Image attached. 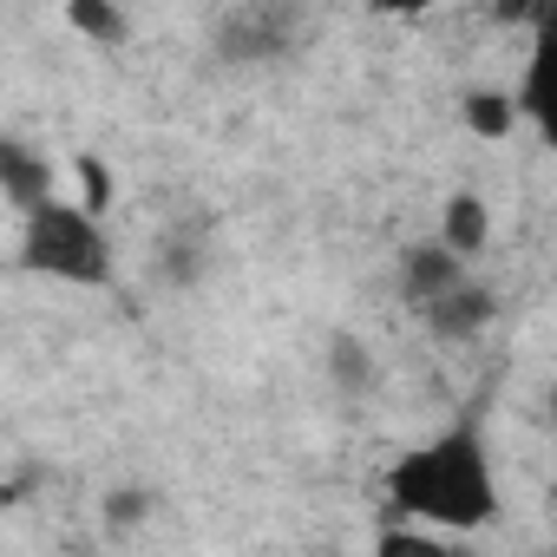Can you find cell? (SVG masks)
<instances>
[{"instance_id": "1", "label": "cell", "mask_w": 557, "mask_h": 557, "mask_svg": "<svg viewBox=\"0 0 557 557\" xmlns=\"http://www.w3.org/2000/svg\"><path fill=\"white\" fill-rule=\"evenodd\" d=\"M387 498L400 505V518H426V524H453V531L492 524L498 485H492V459H485L479 433L453 426V433L400 453L387 472Z\"/></svg>"}, {"instance_id": "2", "label": "cell", "mask_w": 557, "mask_h": 557, "mask_svg": "<svg viewBox=\"0 0 557 557\" xmlns=\"http://www.w3.org/2000/svg\"><path fill=\"white\" fill-rule=\"evenodd\" d=\"M21 262H27L34 275H53V283L99 289V283H112V236L99 230L92 210H73V203L47 197V203L27 210Z\"/></svg>"}, {"instance_id": "3", "label": "cell", "mask_w": 557, "mask_h": 557, "mask_svg": "<svg viewBox=\"0 0 557 557\" xmlns=\"http://www.w3.org/2000/svg\"><path fill=\"white\" fill-rule=\"evenodd\" d=\"M420 309H426V322H433L440 335H472V329H485L492 296L472 283V275H459V283H446V289H440V296H426Z\"/></svg>"}, {"instance_id": "4", "label": "cell", "mask_w": 557, "mask_h": 557, "mask_svg": "<svg viewBox=\"0 0 557 557\" xmlns=\"http://www.w3.org/2000/svg\"><path fill=\"white\" fill-rule=\"evenodd\" d=\"M47 184H53V171H47L34 151H21V145H0V190H8L21 210L47 203Z\"/></svg>"}, {"instance_id": "5", "label": "cell", "mask_w": 557, "mask_h": 557, "mask_svg": "<svg viewBox=\"0 0 557 557\" xmlns=\"http://www.w3.org/2000/svg\"><path fill=\"white\" fill-rule=\"evenodd\" d=\"M485 236H492L485 203H479V197H453V203H446V223H440V249H446V256H479Z\"/></svg>"}, {"instance_id": "6", "label": "cell", "mask_w": 557, "mask_h": 557, "mask_svg": "<svg viewBox=\"0 0 557 557\" xmlns=\"http://www.w3.org/2000/svg\"><path fill=\"white\" fill-rule=\"evenodd\" d=\"M466 125H472L479 138H505V132L518 125V106H511L505 92H472V99H466Z\"/></svg>"}, {"instance_id": "7", "label": "cell", "mask_w": 557, "mask_h": 557, "mask_svg": "<svg viewBox=\"0 0 557 557\" xmlns=\"http://www.w3.org/2000/svg\"><path fill=\"white\" fill-rule=\"evenodd\" d=\"M374 557H453L433 531H413V524H387L381 531V544H374Z\"/></svg>"}, {"instance_id": "8", "label": "cell", "mask_w": 557, "mask_h": 557, "mask_svg": "<svg viewBox=\"0 0 557 557\" xmlns=\"http://www.w3.org/2000/svg\"><path fill=\"white\" fill-rule=\"evenodd\" d=\"M73 27L92 34V40H125V21H119L112 8H99V0H79V8H73Z\"/></svg>"}, {"instance_id": "9", "label": "cell", "mask_w": 557, "mask_h": 557, "mask_svg": "<svg viewBox=\"0 0 557 557\" xmlns=\"http://www.w3.org/2000/svg\"><path fill=\"white\" fill-rule=\"evenodd\" d=\"M335 361H342V381H355V387L368 381V355H361L355 342H342V348H335Z\"/></svg>"}]
</instances>
